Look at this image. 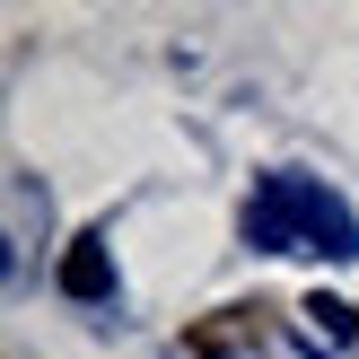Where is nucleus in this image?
<instances>
[{
	"label": "nucleus",
	"mask_w": 359,
	"mask_h": 359,
	"mask_svg": "<svg viewBox=\"0 0 359 359\" xmlns=\"http://www.w3.org/2000/svg\"><path fill=\"white\" fill-rule=\"evenodd\" d=\"M245 245L255 255H325V263H359V210L342 193H325L316 175H263L245 193Z\"/></svg>",
	"instance_id": "obj_1"
},
{
	"label": "nucleus",
	"mask_w": 359,
	"mask_h": 359,
	"mask_svg": "<svg viewBox=\"0 0 359 359\" xmlns=\"http://www.w3.org/2000/svg\"><path fill=\"white\" fill-rule=\"evenodd\" d=\"M62 298H79V307H105V298H114V263H105V237H97V228L70 237V255H62Z\"/></svg>",
	"instance_id": "obj_2"
},
{
	"label": "nucleus",
	"mask_w": 359,
	"mask_h": 359,
	"mask_svg": "<svg viewBox=\"0 0 359 359\" xmlns=\"http://www.w3.org/2000/svg\"><path fill=\"white\" fill-rule=\"evenodd\" d=\"M307 316H316L325 333H342V342H359V307H342V298H325V290H316V298H307Z\"/></svg>",
	"instance_id": "obj_4"
},
{
	"label": "nucleus",
	"mask_w": 359,
	"mask_h": 359,
	"mask_svg": "<svg viewBox=\"0 0 359 359\" xmlns=\"http://www.w3.org/2000/svg\"><path fill=\"white\" fill-rule=\"evenodd\" d=\"M255 316H263V307H219V325L184 333V342H175V351H184V359H228L237 342H255Z\"/></svg>",
	"instance_id": "obj_3"
}]
</instances>
